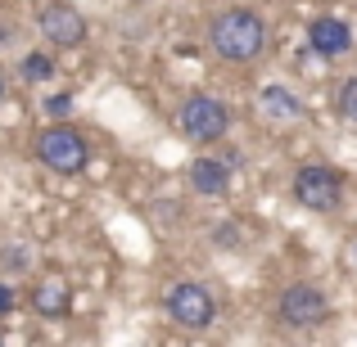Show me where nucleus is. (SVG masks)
<instances>
[{
	"instance_id": "nucleus-20",
	"label": "nucleus",
	"mask_w": 357,
	"mask_h": 347,
	"mask_svg": "<svg viewBox=\"0 0 357 347\" xmlns=\"http://www.w3.org/2000/svg\"><path fill=\"white\" fill-rule=\"evenodd\" d=\"M0 347H5V330H0Z\"/></svg>"
},
{
	"instance_id": "nucleus-4",
	"label": "nucleus",
	"mask_w": 357,
	"mask_h": 347,
	"mask_svg": "<svg viewBox=\"0 0 357 347\" xmlns=\"http://www.w3.org/2000/svg\"><path fill=\"white\" fill-rule=\"evenodd\" d=\"M294 203L307 212H335L344 203V176L335 167L307 163L294 172Z\"/></svg>"
},
{
	"instance_id": "nucleus-1",
	"label": "nucleus",
	"mask_w": 357,
	"mask_h": 347,
	"mask_svg": "<svg viewBox=\"0 0 357 347\" xmlns=\"http://www.w3.org/2000/svg\"><path fill=\"white\" fill-rule=\"evenodd\" d=\"M208 41L222 59L249 63V59H258L262 45H267V23H262L253 9H222L208 23Z\"/></svg>"
},
{
	"instance_id": "nucleus-3",
	"label": "nucleus",
	"mask_w": 357,
	"mask_h": 347,
	"mask_svg": "<svg viewBox=\"0 0 357 347\" xmlns=\"http://www.w3.org/2000/svg\"><path fill=\"white\" fill-rule=\"evenodd\" d=\"M176 127L190 140L208 145V140H222L231 131V104L218 95H185L181 108H176Z\"/></svg>"
},
{
	"instance_id": "nucleus-8",
	"label": "nucleus",
	"mask_w": 357,
	"mask_h": 347,
	"mask_svg": "<svg viewBox=\"0 0 357 347\" xmlns=\"http://www.w3.org/2000/svg\"><path fill=\"white\" fill-rule=\"evenodd\" d=\"M307 45H312L321 59H344L353 50V27L340 14H321L307 23Z\"/></svg>"
},
{
	"instance_id": "nucleus-9",
	"label": "nucleus",
	"mask_w": 357,
	"mask_h": 347,
	"mask_svg": "<svg viewBox=\"0 0 357 347\" xmlns=\"http://www.w3.org/2000/svg\"><path fill=\"white\" fill-rule=\"evenodd\" d=\"M185 181H190V190L199 194V199H222V194L231 190V167L222 163V158H195Z\"/></svg>"
},
{
	"instance_id": "nucleus-16",
	"label": "nucleus",
	"mask_w": 357,
	"mask_h": 347,
	"mask_svg": "<svg viewBox=\"0 0 357 347\" xmlns=\"http://www.w3.org/2000/svg\"><path fill=\"white\" fill-rule=\"evenodd\" d=\"M14 307H18V293L9 289V280H0V321H5V316L14 312Z\"/></svg>"
},
{
	"instance_id": "nucleus-5",
	"label": "nucleus",
	"mask_w": 357,
	"mask_h": 347,
	"mask_svg": "<svg viewBox=\"0 0 357 347\" xmlns=\"http://www.w3.org/2000/svg\"><path fill=\"white\" fill-rule=\"evenodd\" d=\"M276 316L289 330H317V325H326V316H331V298L317 284H307V280H294V284H285V293H280Z\"/></svg>"
},
{
	"instance_id": "nucleus-14",
	"label": "nucleus",
	"mask_w": 357,
	"mask_h": 347,
	"mask_svg": "<svg viewBox=\"0 0 357 347\" xmlns=\"http://www.w3.org/2000/svg\"><path fill=\"white\" fill-rule=\"evenodd\" d=\"M340 113L357 127V77H349V81L340 86Z\"/></svg>"
},
{
	"instance_id": "nucleus-15",
	"label": "nucleus",
	"mask_w": 357,
	"mask_h": 347,
	"mask_svg": "<svg viewBox=\"0 0 357 347\" xmlns=\"http://www.w3.org/2000/svg\"><path fill=\"white\" fill-rule=\"evenodd\" d=\"M45 113L50 118H68L73 113V95H50L45 99Z\"/></svg>"
},
{
	"instance_id": "nucleus-17",
	"label": "nucleus",
	"mask_w": 357,
	"mask_h": 347,
	"mask_svg": "<svg viewBox=\"0 0 357 347\" xmlns=\"http://www.w3.org/2000/svg\"><path fill=\"white\" fill-rule=\"evenodd\" d=\"M213 243H231V248H236V243H240V230L236 226H218V230H213Z\"/></svg>"
},
{
	"instance_id": "nucleus-12",
	"label": "nucleus",
	"mask_w": 357,
	"mask_h": 347,
	"mask_svg": "<svg viewBox=\"0 0 357 347\" xmlns=\"http://www.w3.org/2000/svg\"><path fill=\"white\" fill-rule=\"evenodd\" d=\"M18 72H23V81H27V86H41V81H50L59 68H54V54L32 50V54H23V68H18Z\"/></svg>"
},
{
	"instance_id": "nucleus-21",
	"label": "nucleus",
	"mask_w": 357,
	"mask_h": 347,
	"mask_svg": "<svg viewBox=\"0 0 357 347\" xmlns=\"http://www.w3.org/2000/svg\"><path fill=\"white\" fill-rule=\"evenodd\" d=\"M353 257H357V248H353Z\"/></svg>"
},
{
	"instance_id": "nucleus-6",
	"label": "nucleus",
	"mask_w": 357,
	"mask_h": 347,
	"mask_svg": "<svg viewBox=\"0 0 357 347\" xmlns=\"http://www.w3.org/2000/svg\"><path fill=\"white\" fill-rule=\"evenodd\" d=\"M163 307H167V316H172V325H181V330H208L213 316H218L213 293L204 284H195V280H176V284L167 289Z\"/></svg>"
},
{
	"instance_id": "nucleus-18",
	"label": "nucleus",
	"mask_w": 357,
	"mask_h": 347,
	"mask_svg": "<svg viewBox=\"0 0 357 347\" xmlns=\"http://www.w3.org/2000/svg\"><path fill=\"white\" fill-rule=\"evenodd\" d=\"M14 41V32H9V27H0V45H9Z\"/></svg>"
},
{
	"instance_id": "nucleus-7",
	"label": "nucleus",
	"mask_w": 357,
	"mask_h": 347,
	"mask_svg": "<svg viewBox=\"0 0 357 347\" xmlns=\"http://www.w3.org/2000/svg\"><path fill=\"white\" fill-rule=\"evenodd\" d=\"M36 27H41V36L50 45H59V50H73V45L86 41V18H82L68 0H50V5L36 14Z\"/></svg>"
},
{
	"instance_id": "nucleus-13",
	"label": "nucleus",
	"mask_w": 357,
	"mask_h": 347,
	"mask_svg": "<svg viewBox=\"0 0 357 347\" xmlns=\"http://www.w3.org/2000/svg\"><path fill=\"white\" fill-rule=\"evenodd\" d=\"M27 266H32V257H27L23 243H5L0 248V275H23Z\"/></svg>"
},
{
	"instance_id": "nucleus-10",
	"label": "nucleus",
	"mask_w": 357,
	"mask_h": 347,
	"mask_svg": "<svg viewBox=\"0 0 357 347\" xmlns=\"http://www.w3.org/2000/svg\"><path fill=\"white\" fill-rule=\"evenodd\" d=\"M258 108L267 118H276V122H298V118H303L298 95H294V90H285V86H262L258 90Z\"/></svg>"
},
{
	"instance_id": "nucleus-19",
	"label": "nucleus",
	"mask_w": 357,
	"mask_h": 347,
	"mask_svg": "<svg viewBox=\"0 0 357 347\" xmlns=\"http://www.w3.org/2000/svg\"><path fill=\"white\" fill-rule=\"evenodd\" d=\"M0 99H5V72H0Z\"/></svg>"
},
{
	"instance_id": "nucleus-11",
	"label": "nucleus",
	"mask_w": 357,
	"mask_h": 347,
	"mask_svg": "<svg viewBox=\"0 0 357 347\" xmlns=\"http://www.w3.org/2000/svg\"><path fill=\"white\" fill-rule=\"evenodd\" d=\"M32 307L41 316H63L68 312V284H63V280H45V284L32 293Z\"/></svg>"
},
{
	"instance_id": "nucleus-2",
	"label": "nucleus",
	"mask_w": 357,
	"mask_h": 347,
	"mask_svg": "<svg viewBox=\"0 0 357 347\" xmlns=\"http://www.w3.org/2000/svg\"><path fill=\"white\" fill-rule=\"evenodd\" d=\"M36 158L59 176H77L82 167L91 163V145H86V136H82L77 127L54 122V127H45L41 136H36Z\"/></svg>"
}]
</instances>
